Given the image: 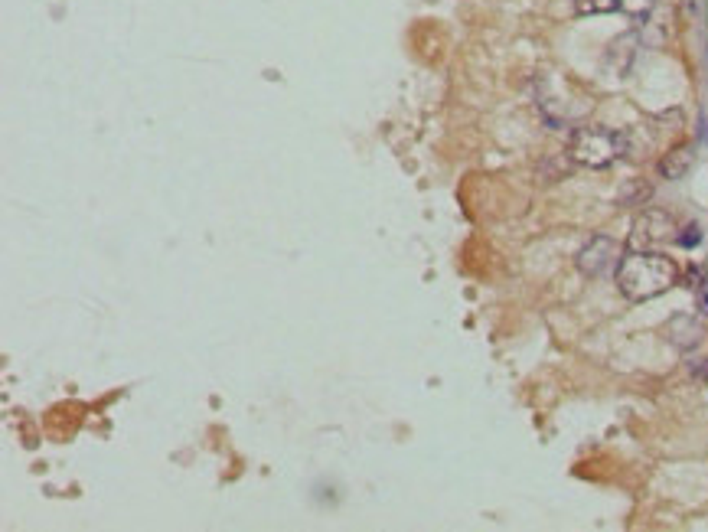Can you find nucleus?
<instances>
[{
    "label": "nucleus",
    "mask_w": 708,
    "mask_h": 532,
    "mask_svg": "<svg viewBox=\"0 0 708 532\" xmlns=\"http://www.w3.org/2000/svg\"><path fill=\"white\" fill-rule=\"evenodd\" d=\"M692 167H695V147L692 144L669 147V151L660 157V164H656L663 180H682Z\"/></svg>",
    "instance_id": "5"
},
{
    "label": "nucleus",
    "mask_w": 708,
    "mask_h": 532,
    "mask_svg": "<svg viewBox=\"0 0 708 532\" xmlns=\"http://www.w3.org/2000/svg\"><path fill=\"white\" fill-rule=\"evenodd\" d=\"M620 10V0H575V14L578 17H601Z\"/></svg>",
    "instance_id": "8"
},
{
    "label": "nucleus",
    "mask_w": 708,
    "mask_h": 532,
    "mask_svg": "<svg viewBox=\"0 0 708 532\" xmlns=\"http://www.w3.org/2000/svg\"><path fill=\"white\" fill-rule=\"evenodd\" d=\"M575 265L585 278H604L607 271H614L620 265V245L611 235H594L585 249L578 252Z\"/></svg>",
    "instance_id": "4"
},
{
    "label": "nucleus",
    "mask_w": 708,
    "mask_h": 532,
    "mask_svg": "<svg viewBox=\"0 0 708 532\" xmlns=\"http://www.w3.org/2000/svg\"><path fill=\"white\" fill-rule=\"evenodd\" d=\"M630 151L627 134L611 128H578L568 141V160H575L578 167L604 170L611 167L617 157Z\"/></svg>",
    "instance_id": "2"
},
{
    "label": "nucleus",
    "mask_w": 708,
    "mask_h": 532,
    "mask_svg": "<svg viewBox=\"0 0 708 532\" xmlns=\"http://www.w3.org/2000/svg\"><path fill=\"white\" fill-rule=\"evenodd\" d=\"M666 337L676 350H692V346L702 343V324L689 314H679L666 324Z\"/></svg>",
    "instance_id": "6"
},
{
    "label": "nucleus",
    "mask_w": 708,
    "mask_h": 532,
    "mask_svg": "<svg viewBox=\"0 0 708 532\" xmlns=\"http://www.w3.org/2000/svg\"><path fill=\"white\" fill-rule=\"evenodd\" d=\"M656 0H620V10L633 20V23H643L650 14H653Z\"/></svg>",
    "instance_id": "9"
},
{
    "label": "nucleus",
    "mask_w": 708,
    "mask_h": 532,
    "mask_svg": "<svg viewBox=\"0 0 708 532\" xmlns=\"http://www.w3.org/2000/svg\"><path fill=\"white\" fill-rule=\"evenodd\" d=\"M686 232H689V235H679V245H686V249H689V245H695V242L702 239V235H699V226H689Z\"/></svg>",
    "instance_id": "11"
},
{
    "label": "nucleus",
    "mask_w": 708,
    "mask_h": 532,
    "mask_svg": "<svg viewBox=\"0 0 708 532\" xmlns=\"http://www.w3.org/2000/svg\"><path fill=\"white\" fill-rule=\"evenodd\" d=\"M689 373L699 382H708V360H692L689 363Z\"/></svg>",
    "instance_id": "10"
},
{
    "label": "nucleus",
    "mask_w": 708,
    "mask_h": 532,
    "mask_svg": "<svg viewBox=\"0 0 708 532\" xmlns=\"http://www.w3.org/2000/svg\"><path fill=\"white\" fill-rule=\"evenodd\" d=\"M653 196V187L650 183H643V180H630L624 190H620V206H643Z\"/></svg>",
    "instance_id": "7"
},
{
    "label": "nucleus",
    "mask_w": 708,
    "mask_h": 532,
    "mask_svg": "<svg viewBox=\"0 0 708 532\" xmlns=\"http://www.w3.org/2000/svg\"><path fill=\"white\" fill-rule=\"evenodd\" d=\"M669 239H676V219L663 213V209H643L633 222L630 245L633 249H656Z\"/></svg>",
    "instance_id": "3"
},
{
    "label": "nucleus",
    "mask_w": 708,
    "mask_h": 532,
    "mask_svg": "<svg viewBox=\"0 0 708 532\" xmlns=\"http://www.w3.org/2000/svg\"><path fill=\"white\" fill-rule=\"evenodd\" d=\"M679 284V265L656 249H633L617 265V291L627 301H653Z\"/></svg>",
    "instance_id": "1"
}]
</instances>
